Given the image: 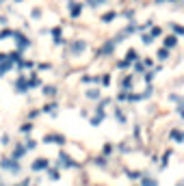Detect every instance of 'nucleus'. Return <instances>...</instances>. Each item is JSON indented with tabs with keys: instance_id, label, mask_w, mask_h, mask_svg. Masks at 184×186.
<instances>
[{
	"instance_id": "nucleus-18",
	"label": "nucleus",
	"mask_w": 184,
	"mask_h": 186,
	"mask_svg": "<svg viewBox=\"0 0 184 186\" xmlns=\"http://www.w3.org/2000/svg\"><path fill=\"white\" fill-rule=\"evenodd\" d=\"M56 108H59V104H56V102H52V104H45L41 110H43V113H50V115H56Z\"/></svg>"
},
{
	"instance_id": "nucleus-28",
	"label": "nucleus",
	"mask_w": 184,
	"mask_h": 186,
	"mask_svg": "<svg viewBox=\"0 0 184 186\" xmlns=\"http://www.w3.org/2000/svg\"><path fill=\"white\" fill-rule=\"evenodd\" d=\"M24 147H26V152H31V149H35V147H37V141H33V138H28V141L24 143Z\"/></svg>"
},
{
	"instance_id": "nucleus-29",
	"label": "nucleus",
	"mask_w": 184,
	"mask_h": 186,
	"mask_svg": "<svg viewBox=\"0 0 184 186\" xmlns=\"http://www.w3.org/2000/svg\"><path fill=\"white\" fill-rule=\"evenodd\" d=\"M134 72H136V74L145 72V65H143V63H139V61H134Z\"/></svg>"
},
{
	"instance_id": "nucleus-17",
	"label": "nucleus",
	"mask_w": 184,
	"mask_h": 186,
	"mask_svg": "<svg viewBox=\"0 0 184 186\" xmlns=\"http://www.w3.org/2000/svg\"><path fill=\"white\" fill-rule=\"evenodd\" d=\"M169 136L173 138L175 143H182V141H184V134H182V132H180L178 128H175V130H171V132H169Z\"/></svg>"
},
{
	"instance_id": "nucleus-33",
	"label": "nucleus",
	"mask_w": 184,
	"mask_h": 186,
	"mask_svg": "<svg viewBox=\"0 0 184 186\" xmlns=\"http://www.w3.org/2000/svg\"><path fill=\"white\" fill-rule=\"evenodd\" d=\"M141 41H143L145 45H150V43L154 41V37H152V35H143V37H141Z\"/></svg>"
},
{
	"instance_id": "nucleus-20",
	"label": "nucleus",
	"mask_w": 184,
	"mask_h": 186,
	"mask_svg": "<svg viewBox=\"0 0 184 186\" xmlns=\"http://www.w3.org/2000/svg\"><path fill=\"white\" fill-rule=\"evenodd\" d=\"M87 98L89 100H100V89H89L87 91Z\"/></svg>"
},
{
	"instance_id": "nucleus-41",
	"label": "nucleus",
	"mask_w": 184,
	"mask_h": 186,
	"mask_svg": "<svg viewBox=\"0 0 184 186\" xmlns=\"http://www.w3.org/2000/svg\"><path fill=\"white\" fill-rule=\"evenodd\" d=\"M0 141H2V145H9V134H2V138H0Z\"/></svg>"
},
{
	"instance_id": "nucleus-39",
	"label": "nucleus",
	"mask_w": 184,
	"mask_h": 186,
	"mask_svg": "<svg viewBox=\"0 0 184 186\" xmlns=\"http://www.w3.org/2000/svg\"><path fill=\"white\" fill-rule=\"evenodd\" d=\"M152 80H154V72H147V74H145V82H147V84H150V82H152Z\"/></svg>"
},
{
	"instance_id": "nucleus-10",
	"label": "nucleus",
	"mask_w": 184,
	"mask_h": 186,
	"mask_svg": "<svg viewBox=\"0 0 184 186\" xmlns=\"http://www.w3.org/2000/svg\"><path fill=\"white\" fill-rule=\"evenodd\" d=\"M13 69V63L9 61V59H5V61H0V76H5L7 72H11Z\"/></svg>"
},
{
	"instance_id": "nucleus-6",
	"label": "nucleus",
	"mask_w": 184,
	"mask_h": 186,
	"mask_svg": "<svg viewBox=\"0 0 184 186\" xmlns=\"http://www.w3.org/2000/svg\"><path fill=\"white\" fill-rule=\"evenodd\" d=\"M80 13H82V5H80V2H74V0H72V2H70V15L76 20V17H80Z\"/></svg>"
},
{
	"instance_id": "nucleus-19",
	"label": "nucleus",
	"mask_w": 184,
	"mask_h": 186,
	"mask_svg": "<svg viewBox=\"0 0 184 186\" xmlns=\"http://www.w3.org/2000/svg\"><path fill=\"white\" fill-rule=\"evenodd\" d=\"M26 82H28V89H33V87H41V80L37 78V74H33L31 80H26Z\"/></svg>"
},
{
	"instance_id": "nucleus-37",
	"label": "nucleus",
	"mask_w": 184,
	"mask_h": 186,
	"mask_svg": "<svg viewBox=\"0 0 184 186\" xmlns=\"http://www.w3.org/2000/svg\"><path fill=\"white\" fill-rule=\"evenodd\" d=\"M160 33H163V30H160L158 26H152V33H150V35H152V37H158Z\"/></svg>"
},
{
	"instance_id": "nucleus-49",
	"label": "nucleus",
	"mask_w": 184,
	"mask_h": 186,
	"mask_svg": "<svg viewBox=\"0 0 184 186\" xmlns=\"http://www.w3.org/2000/svg\"><path fill=\"white\" fill-rule=\"evenodd\" d=\"M178 186H182V182H180V184H178Z\"/></svg>"
},
{
	"instance_id": "nucleus-44",
	"label": "nucleus",
	"mask_w": 184,
	"mask_h": 186,
	"mask_svg": "<svg viewBox=\"0 0 184 186\" xmlns=\"http://www.w3.org/2000/svg\"><path fill=\"white\" fill-rule=\"evenodd\" d=\"M39 113H41V110H31V115H28V117H31V119H35V117H37Z\"/></svg>"
},
{
	"instance_id": "nucleus-25",
	"label": "nucleus",
	"mask_w": 184,
	"mask_h": 186,
	"mask_svg": "<svg viewBox=\"0 0 184 186\" xmlns=\"http://www.w3.org/2000/svg\"><path fill=\"white\" fill-rule=\"evenodd\" d=\"M132 84H134V78H132V76H128V78H126V80L121 82V87H124V91H128V89H130Z\"/></svg>"
},
{
	"instance_id": "nucleus-22",
	"label": "nucleus",
	"mask_w": 184,
	"mask_h": 186,
	"mask_svg": "<svg viewBox=\"0 0 184 186\" xmlns=\"http://www.w3.org/2000/svg\"><path fill=\"white\" fill-rule=\"evenodd\" d=\"M156 56H158L160 61H167V59H169V48H160Z\"/></svg>"
},
{
	"instance_id": "nucleus-1",
	"label": "nucleus",
	"mask_w": 184,
	"mask_h": 186,
	"mask_svg": "<svg viewBox=\"0 0 184 186\" xmlns=\"http://www.w3.org/2000/svg\"><path fill=\"white\" fill-rule=\"evenodd\" d=\"M0 167H2L5 171H11L13 175H17L22 171V165L15 160V158H2V162H0Z\"/></svg>"
},
{
	"instance_id": "nucleus-9",
	"label": "nucleus",
	"mask_w": 184,
	"mask_h": 186,
	"mask_svg": "<svg viewBox=\"0 0 184 186\" xmlns=\"http://www.w3.org/2000/svg\"><path fill=\"white\" fill-rule=\"evenodd\" d=\"M134 61H139V52H136L134 48H130V50L126 52V61H124V63H126V65H132Z\"/></svg>"
},
{
	"instance_id": "nucleus-36",
	"label": "nucleus",
	"mask_w": 184,
	"mask_h": 186,
	"mask_svg": "<svg viewBox=\"0 0 184 186\" xmlns=\"http://www.w3.org/2000/svg\"><path fill=\"white\" fill-rule=\"evenodd\" d=\"M128 177H130V180H139L141 173H139V171H128Z\"/></svg>"
},
{
	"instance_id": "nucleus-16",
	"label": "nucleus",
	"mask_w": 184,
	"mask_h": 186,
	"mask_svg": "<svg viewBox=\"0 0 184 186\" xmlns=\"http://www.w3.org/2000/svg\"><path fill=\"white\" fill-rule=\"evenodd\" d=\"M24 154H26V147H24V145H17V147L13 149V154H11V158H15V160H20V158H22V156H24Z\"/></svg>"
},
{
	"instance_id": "nucleus-34",
	"label": "nucleus",
	"mask_w": 184,
	"mask_h": 186,
	"mask_svg": "<svg viewBox=\"0 0 184 186\" xmlns=\"http://www.w3.org/2000/svg\"><path fill=\"white\" fill-rule=\"evenodd\" d=\"M100 82H102L104 87H108V84H110V76H108V74H104V76L100 78Z\"/></svg>"
},
{
	"instance_id": "nucleus-5",
	"label": "nucleus",
	"mask_w": 184,
	"mask_h": 186,
	"mask_svg": "<svg viewBox=\"0 0 184 186\" xmlns=\"http://www.w3.org/2000/svg\"><path fill=\"white\" fill-rule=\"evenodd\" d=\"M15 91L17 93H26L28 91V82H26V76H20L15 80Z\"/></svg>"
},
{
	"instance_id": "nucleus-11",
	"label": "nucleus",
	"mask_w": 184,
	"mask_h": 186,
	"mask_svg": "<svg viewBox=\"0 0 184 186\" xmlns=\"http://www.w3.org/2000/svg\"><path fill=\"white\" fill-rule=\"evenodd\" d=\"M41 93L45 98H52V95H56V87H52V84H43L41 87Z\"/></svg>"
},
{
	"instance_id": "nucleus-42",
	"label": "nucleus",
	"mask_w": 184,
	"mask_h": 186,
	"mask_svg": "<svg viewBox=\"0 0 184 186\" xmlns=\"http://www.w3.org/2000/svg\"><path fill=\"white\" fill-rule=\"evenodd\" d=\"M37 67H39V69H41V72H43V69H50V65H48V63H39V65H37Z\"/></svg>"
},
{
	"instance_id": "nucleus-32",
	"label": "nucleus",
	"mask_w": 184,
	"mask_h": 186,
	"mask_svg": "<svg viewBox=\"0 0 184 186\" xmlns=\"http://www.w3.org/2000/svg\"><path fill=\"white\" fill-rule=\"evenodd\" d=\"M96 165H98V167H106V158H104V156H98V158H96Z\"/></svg>"
},
{
	"instance_id": "nucleus-15",
	"label": "nucleus",
	"mask_w": 184,
	"mask_h": 186,
	"mask_svg": "<svg viewBox=\"0 0 184 186\" xmlns=\"http://www.w3.org/2000/svg\"><path fill=\"white\" fill-rule=\"evenodd\" d=\"M7 59L15 65V63H20V61H22V52H20V50H13V52H9V54H7Z\"/></svg>"
},
{
	"instance_id": "nucleus-8",
	"label": "nucleus",
	"mask_w": 184,
	"mask_h": 186,
	"mask_svg": "<svg viewBox=\"0 0 184 186\" xmlns=\"http://www.w3.org/2000/svg\"><path fill=\"white\" fill-rule=\"evenodd\" d=\"M87 50V41H74L72 43V54H82Z\"/></svg>"
},
{
	"instance_id": "nucleus-4",
	"label": "nucleus",
	"mask_w": 184,
	"mask_h": 186,
	"mask_svg": "<svg viewBox=\"0 0 184 186\" xmlns=\"http://www.w3.org/2000/svg\"><path fill=\"white\" fill-rule=\"evenodd\" d=\"M43 143H56V145H65V136L61 134H43Z\"/></svg>"
},
{
	"instance_id": "nucleus-45",
	"label": "nucleus",
	"mask_w": 184,
	"mask_h": 186,
	"mask_svg": "<svg viewBox=\"0 0 184 186\" xmlns=\"http://www.w3.org/2000/svg\"><path fill=\"white\" fill-rule=\"evenodd\" d=\"M7 59V54H2V52H0V61H5Z\"/></svg>"
},
{
	"instance_id": "nucleus-21",
	"label": "nucleus",
	"mask_w": 184,
	"mask_h": 186,
	"mask_svg": "<svg viewBox=\"0 0 184 186\" xmlns=\"http://www.w3.org/2000/svg\"><path fill=\"white\" fill-rule=\"evenodd\" d=\"M115 17H117V13H115V11H108V13L102 15V22H104V24H108V22H113Z\"/></svg>"
},
{
	"instance_id": "nucleus-48",
	"label": "nucleus",
	"mask_w": 184,
	"mask_h": 186,
	"mask_svg": "<svg viewBox=\"0 0 184 186\" xmlns=\"http://www.w3.org/2000/svg\"><path fill=\"white\" fill-rule=\"evenodd\" d=\"M0 186H5V184H2V182H0Z\"/></svg>"
},
{
	"instance_id": "nucleus-13",
	"label": "nucleus",
	"mask_w": 184,
	"mask_h": 186,
	"mask_svg": "<svg viewBox=\"0 0 184 186\" xmlns=\"http://www.w3.org/2000/svg\"><path fill=\"white\" fill-rule=\"evenodd\" d=\"M139 180H141V186H158V180H154L150 175H141Z\"/></svg>"
},
{
	"instance_id": "nucleus-43",
	"label": "nucleus",
	"mask_w": 184,
	"mask_h": 186,
	"mask_svg": "<svg viewBox=\"0 0 184 186\" xmlns=\"http://www.w3.org/2000/svg\"><path fill=\"white\" fill-rule=\"evenodd\" d=\"M143 65H145V67H152V65H154V61H152V59H145V61H143Z\"/></svg>"
},
{
	"instance_id": "nucleus-23",
	"label": "nucleus",
	"mask_w": 184,
	"mask_h": 186,
	"mask_svg": "<svg viewBox=\"0 0 184 186\" xmlns=\"http://www.w3.org/2000/svg\"><path fill=\"white\" fill-rule=\"evenodd\" d=\"M20 132H22V134H31V132H33V123H31V121H28V123H22V126H20Z\"/></svg>"
},
{
	"instance_id": "nucleus-12",
	"label": "nucleus",
	"mask_w": 184,
	"mask_h": 186,
	"mask_svg": "<svg viewBox=\"0 0 184 186\" xmlns=\"http://www.w3.org/2000/svg\"><path fill=\"white\" fill-rule=\"evenodd\" d=\"M163 43H165V48H175L178 45V35H167Z\"/></svg>"
},
{
	"instance_id": "nucleus-3",
	"label": "nucleus",
	"mask_w": 184,
	"mask_h": 186,
	"mask_svg": "<svg viewBox=\"0 0 184 186\" xmlns=\"http://www.w3.org/2000/svg\"><path fill=\"white\" fill-rule=\"evenodd\" d=\"M56 165L59 167H63V169H72V167H78L76 165V162L70 158V156H67L65 152H59V162H56Z\"/></svg>"
},
{
	"instance_id": "nucleus-14",
	"label": "nucleus",
	"mask_w": 184,
	"mask_h": 186,
	"mask_svg": "<svg viewBox=\"0 0 184 186\" xmlns=\"http://www.w3.org/2000/svg\"><path fill=\"white\" fill-rule=\"evenodd\" d=\"M52 39H54V45H61V43H63V37H61V26L52 28Z\"/></svg>"
},
{
	"instance_id": "nucleus-7",
	"label": "nucleus",
	"mask_w": 184,
	"mask_h": 186,
	"mask_svg": "<svg viewBox=\"0 0 184 186\" xmlns=\"http://www.w3.org/2000/svg\"><path fill=\"white\" fill-rule=\"evenodd\" d=\"M45 167H50V162H48V158H37V160L33 162V171H43Z\"/></svg>"
},
{
	"instance_id": "nucleus-27",
	"label": "nucleus",
	"mask_w": 184,
	"mask_h": 186,
	"mask_svg": "<svg viewBox=\"0 0 184 186\" xmlns=\"http://www.w3.org/2000/svg\"><path fill=\"white\" fill-rule=\"evenodd\" d=\"M171 28H173V33H175L178 37H182V35H184V28H182L180 24H175V22H173V24H171Z\"/></svg>"
},
{
	"instance_id": "nucleus-38",
	"label": "nucleus",
	"mask_w": 184,
	"mask_h": 186,
	"mask_svg": "<svg viewBox=\"0 0 184 186\" xmlns=\"http://www.w3.org/2000/svg\"><path fill=\"white\" fill-rule=\"evenodd\" d=\"M104 154H106V156L113 154V145H110V143H104Z\"/></svg>"
},
{
	"instance_id": "nucleus-24",
	"label": "nucleus",
	"mask_w": 184,
	"mask_h": 186,
	"mask_svg": "<svg viewBox=\"0 0 184 186\" xmlns=\"http://www.w3.org/2000/svg\"><path fill=\"white\" fill-rule=\"evenodd\" d=\"M43 171L50 175V180H59V171H56V169H50V167H45Z\"/></svg>"
},
{
	"instance_id": "nucleus-46",
	"label": "nucleus",
	"mask_w": 184,
	"mask_h": 186,
	"mask_svg": "<svg viewBox=\"0 0 184 186\" xmlns=\"http://www.w3.org/2000/svg\"><path fill=\"white\" fill-rule=\"evenodd\" d=\"M156 2H158V5H160V2H171V0H156Z\"/></svg>"
},
{
	"instance_id": "nucleus-47",
	"label": "nucleus",
	"mask_w": 184,
	"mask_h": 186,
	"mask_svg": "<svg viewBox=\"0 0 184 186\" xmlns=\"http://www.w3.org/2000/svg\"><path fill=\"white\" fill-rule=\"evenodd\" d=\"M15 2H22V0H15Z\"/></svg>"
},
{
	"instance_id": "nucleus-40",
	"label": "nucleus",
	"mask_w": 184,
	"mask_h": 186,
	"mask_svg": "<svg viewBox=\"0 0 184 186\" xmlns=\"http://www.w3.org/2000/svg\"><path fill=\"white\" fill-rule=\"evenodd\" d=\"M31 15H33L35 20H37V17H41V9H33V13H31Z\"/></svg>"
},
{
	"instance_id": "nucleus-26",
	"label": "nucleus",
	"mask_w": 184,
	"mask_h": 186,
	"mask_svg": "<svg viewBox=\"0 0 184 186\" xmlns=\"http://www.w3.org/2000/svg\"><path fill=\"white\" fill-rule=\"evenodd\" d=\"M115 117H117V121H119V123H124V121H126V115L121 113V108H115Z\"/></svg>"
},
{
	"instance_id": "nucleus-35",
	"label": "nucleus",
	"mask_w": 184,
	"mask_h": 186,
	"mask_svg": "<svg viewBox=\"0 0 184 186\" xmlns=\"http://www.w3.org/2000/svg\"><path fill=\"white\" fill-rule=\"evenodd\" d=\"M102 2H106V0H87L89 7H98V5H102Z\"/></svg>"
},
{
	"instance_id": "nucleus-30",
	"label": "nucleus",
	"mask_w": 184,
	"mask_h": 186,
	"mask_svg": "<svg viewBox=\"0 0 184 186\" xmlns=\"http://www.w3.org/2000/svg\"><path fill=\"white\" fill-rule=\"evenodd\" d=\"M169 158H171V149L163 156V165H160V167H163V169H167V162H169Z\"/></svg>"
},
{
	"instance_id": "nucleus-31",
	"label": "nucleus",
	"mask_w": 184,
	"mask_h": 186,
	"mask_svg": "<svg viewBox=\"0 0 184 186\" xmlns=\"http://www.w3.org/2000/svg\"><path fill=\"white\" fill-rule=\"evenodd\" d=\"M7 37H13V30L11 28H5L2 33H0V39H7Z\"/></svg>"
},
{
	"instance_id": "nucleus-2",
	"label": "nucleus",
	"mask_w": 184,
	"mask_h": 186,
	"mask_svg": "<svg viewBox=\"0 0 184 186\" xmlns=\"http://www.w3.org/2000/svg\"><path fill=\"white\" fill-rule=\"evenodd\" d=\"M13 37H15V48L20 50V52H24L28 45H31V41H28V37H24L20 30H13Z\"/></svg>"
}]
</instances>
